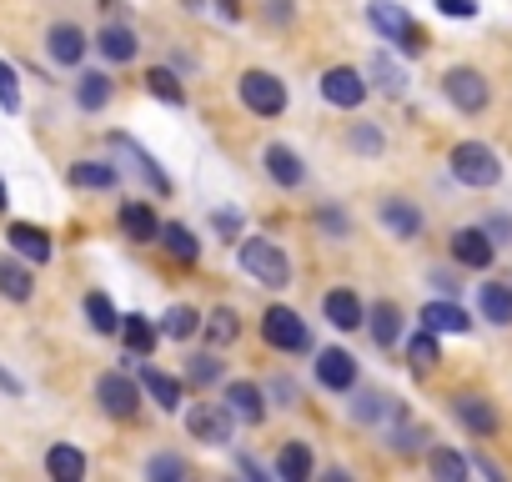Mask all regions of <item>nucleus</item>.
I'll return each instance as SVG.
<instances>
[{
    "mask_svg": "<svg viewBox=\"0 0 512 482\" xmlns=\"http://www.w3.org/2000/svg\"><path fill=\"white\" fill-rule=\"evenodd\" d=\"M241 267L262 282V287H287V282H292L287 252L277 247V241H267V236H246V241H241Z\"/></svg>",
    "mask_w": 512,
    "mask_h": 482,
    "instance_id": "1",
    "label": "nucleus"
},
{
    "mask_svg": "<svg viewBox=\"0 0 512 482\" xmlns=\"http://www.w3.org/2000/svg\"><path fill=\"white\" fill-rule=\"evenodd\" d=\"M452 176L462 181V186H497V176H502V161H497V151L492 146H482V141H462V146H452Z\"/></svg>",
    "mask_w": 512,
    "mask_h": 482,
    "instance_id": "2",
    "label": "nucleus"
},
{
    "mask_svg": "<svg viewBox=\"0 0 512 482\" xmlns=\"http://www.w3.org/2000/svg\"><path fill=\"white\" fill-rule=\"evenodd\" d=\"M442 91H447V101H452L457 111H467V116H477V111L492 101L487 76H482V71H472V66H452V71L442 76Z\"/></svg>",
    "mask_w": 512,
    "mask_h": 482,
    "instance_id": "3",
    "label": "nucleus"
},
{
    "mask_svg": "<svg viewBox=\"0 0 512 482\" xmlns=\"http://www.w3.org/2000/svg\"><path fill=\"white\" fill-rule=\"evenodd\" d=\"M241 101H246V111H256V116H282V111H287V86H282L272 71H246V76H241Z\"/></svg>",
    "mask_w": 512,
    "mask_h": 482,
    "instance_id": "4",
    "label": "nucleus"
},
{
    "mask_svg": "<svg viewBox=\"0 0 512 482\" xmlns=\"http://www.w3.org/2000/svg\"><path fill=\"white\" fill-rule=\"evenodd\" d=\"M262 337H267L277 352H307V347H312L307 322H302L292 307H272V312L262 317Z\"/></svg>",
    "mask_w": 512,
    "mask_h": 482,
    "instance_id": "5",
    "label": "nucleus"
},
{
    "mask_svg": "<svg viewBox=\"0 0 512 482\" xmlns=\"http://www.w3.org/2000/svg\"><path fill=\"white\" fill-rule=\"evenodd\" d=\"M96 402H101L111 417H136L141 387H136L131 377H121V372H101V377H96Z\"/></svg>",
    "mask_w": 512,
    "mask_h": 482,
    "instance_id": "6",
    "label": "nucleus"
},
{
    "mask_svg": "<svg viewBox=\"0 0 512 482\" xmlns=\"http://www.w3.org/2000/svg\"><path fill=\"white\" fill-rule=\"evenodd\" d=\"M186 432H191L196 442H211V447L231 442V407H216V402H196V407L186 412Z\"/></svg>",
    "mask_w": 512,
    "mask_h": 482,
    "instance_id": "7",
    "label": "nucleus"
},
{
    "mask_svg": "<svg viewBox=\"0 0 512 482\" xmlns=\"http://www.w3.org/2000/svg\"><path fill=\"white\" fill-rule=\"evenodd\" d=\"M452 257H457L462 267H472V272H487L492 257H497V241H492V231H482V226H462V231H452Z\"/></svg>",
    "mask_w": 512,
    "mask_h": 482,
    "instance_id": "8",
    "label": "nucleus"
},
{
    "mask_svg": "<svg viewBox=\"0 0 512 482\" xmlns=\"http://www.w3.org/2000/svg\"><path fill=\"white\" fill-rule=\"evenodd\" d=\"M367 16H372V26H377L382 36L402 41L407 51H422V31L412 26V16H407L402 6H392V0H372V6H367Z\"/></svg>",
    "mask_w": 512,
    "mask_h": 482,
    "instance_id": "9",
    "label": "nucleus"
},
{
    "mask_svg": "<svg viewBox=\"0 0 512 482\" xmlns=\"http://www.w3.org/2000/svg\"><path fill=\"white\" fill-rule=\"evenodd\" d=\"M322 96H327L332 106H342V111H357V106L367 101V81H362V71H352V66H332V71L322 76Z\"/></svg>",
    "mask_w": 512,
    "mask_h": 482,
    "instance_id": "10",
    "label": "nucleus"
},
{
    "mask_svg": "<svg viewBox=\"0 0 512 482\" xmlns=\"http://www.w3.org/2000/svg\"><path fill=\"white\" fill-rule=\"evenodd\" d=\"M317 382L332 387V392H347L357 382V357L342 352V347H322L317 352Z\"/></svg>",
    "mask_w": 512,
    "mask_h": 482,
    "instance_id": "11",
    "label": "nucleus"
},
{
    "mask_svg": "<svg viewBox=\"0 0 512 482\" xmlns=\"http://www.w3.org/2000/svg\"><path fill=\"white\" fill-rule=\"evenodd\" d=\"M322 312H327V322H332L337 332H357V327L367 322V307H362L357 292H347V287H332L327 302H322Z\"/></svg>",
    "mask_w": 512,
    "mask_h": 482,
    "instance_id": "12",
    "label": "nucleus"
},
{
    "mask_svg": "<svg viewBox=\"0 0 512 482\" xmlns=\"http://www.w3.org/2000/svg\"><path fill=\"white\" fill-rule=\"evenodd\" d=\"M6 241H11V252L16 257H26V262H51V236L41 231V226H31V221H11V231H6Z\"/></svg>",
    "mask_w": 512,
    "mask_h": 482,
    "instance_id": "13",
    "label": "nucleus"
},
{
    "mask_svg": "<svg viewBox=\"0 0 512 482\" xmlns=\"http://www.w3.org/2000/svg\"><path fill=\"white\" fill-rule=\"evenodd\" d=\"M452 412H457V422H462L467 432H477V437H492V432H497V412L487 407V397L462 392V397H452Z\"/></svg>",
    "mask_w": 512,
    "mask_h": 482,
    "instance_id": "14",
    "label": "nucleus"
},
{
    "mask_svg": "<svg viewBox=\"0 0 512 482\" xmlns=\"http://www.w3.org/2000/svg\"><path fill=\"white\" fill-rule=\"evenodd\" d=\"M46 51H51L56 66H81V56H86V36H81L76 26H51Z\"/></svg>",
    "mask_w": 512,
    "mask_h": 482,
    "instance_id": "15",
    "label": "nucleus"
},
{
    "mask_svg": "<svg viewBox=\"0 0 512 482\" xmlns=\"http://www.w3.org/2000/svg\"><path fill=\"white\" fill-rule=\"evenodd\" d=\"M46 472H51L56 482H81V477H86V452L71 447V442H56V447L46 452Z\"/></svg>",
    "mask_w": 512,
    "mask_h": 482,
    "instance_id": "16",
    "label": "nucleus"
},
{
    "mask_svg": "<svg viewBox=\"0 0 512 482\" xmlns=\"http://www.w3.org/2000/svg\"><path fill=\"white\" fill-rule=\"evenodd\" d=\"M226 407H231V417H241V422H262V417H267L262 387H251V382H231V387H226Z\"/></svg>",
    "mask_w": 512,
    "mask_h": 482,
    "instance_id": "17",
    "label": "nucleus"
},
{
    "mask_svg": "<svg viewBox=\"0 0 512 482\" xmlns=\"http://www.w3.org/2000/svg\"><path fill=\"white\" fill-rule=\"evenodd\" d=\"M267 176L277 181V186H302V176H307V166L297 161V151L292 146H267Z\"/></svg>",
    "mask_w": 512,
    "mask_h": 482,
    "instance_id": "18",
    "label": "nucleus"
},
{
    "mask_svg": "<svg viewBox=\"0 0 512 482\" xmlns=\"http://www.w3.org/2000/svg\"><path fill=\"white\" fill-rule=\"evenodd\" d=\"M121 231H126L131 241H156V236H161V221H156V211H151L146 201H126V206H121Z\"/></svg>",
    "mask_w": 512,
    "mask_h": 482,
    "instance_id": "19",
    "label": "nucleus"
},
{
    "mask_svg": "<svg viewBox=\"0 0 512 482\" xmlns=\"http://www.w3.org/2000/svg\"><path fill=\"white\" fill-rule=\"evenodd\" d=\"M31 292H36L31 267H21L16 257H0V297H11V302H31Z\"/></svg>",
    "mask_w": 512,
    "mask_h": 482,
    "instance_id": "20",
    "label": "nucleus"
},
{
    "mask_svg": "<svg viewBox=\"0 0 512 482\" xmlns=\"http://www.w3.org/2000/svg\"><path fill=\"white\" fill-rule=\"evenodd\" d=\"M96 46H101V56H106V61H116V66H121V61H131V56L141 51L136 31H131V26H116V21L96 36Z\"/></svg>",
    "mask_w": 512,
    "mask_h": 482,
    "instance_id": "21",
    "label": "nucleus"
},
{
    "mask_svg": "<svg viewBox=\"0 0 512 482\" xmlns=\"http://www.w3.org/2000/svg\"><path fill=\"white\" fill-rule=\"evenodd\" d=\"M422 327L442 337V332H467L472 322H467V312H462L457 302H427V307H422Z\"/></svg>",
    "mask_w": 512,
    "mask_h": 482,
    "instance_id": "22",
    "label": "nucleus"
},
{
    "mask_svg": "<svg viewBox=\"0 0 512 482\" xmlns=\"http://www.w3.org/2000/svg\"><path fill=\"white\" fill-rule=\"evenodd\" d=\"M367 317H372V322H367V327H372V342H377V347H397V337H402V307H397V302H377Z\"/></svg>",
    "mask_w": 512,
    "mask_h": 482,
    "instance_id": "23",
    "label": "nucleus"
},
{
    "mask_svg": "<svg viewBox=\"0 0 512 482\" xmlns=\"http://www.w3.org/2000/svg\"><path fill=\"white\" fill-rule=\"evenodd\" d=\"M382 226H387V231H397V236L407 241V236H417V231H422V211H417L412 201H397V196H392V201H382Z\"/></svg>",
    "mask_w": 512,
    "mask_h": 482,
    "instance_id": "24",
    "label": "nucleus"
},
{
    "mask_svg": "<svg viewBox=\"0 0 512 482\" xmlns=\"http://www.w3.org/2000/svg\"><path fill=\"white\" fill-rule=\"evenodd\" d=\"M141 387H146V397H156L161 412H176V407H181V382H176V377H166V372H156V367H141Z\"/></svg>",
    "mask_w": 512,
    "mask_h": 482,
    "instance_id": "25",
    "label": "nucleus"
},
{
    "mask_svg": "<svg viewBox=\"0 0 512 482\" xmlns=\"http://www.w3.org/2000/svg\"><path fill=\"white\" fill-rule=\"evenodd\" d=\"M477 307H482V317H487V322H497V327H512V287H502V282H487V287L477 292Z\"/></svg>",
    "mask_w": 512,
    "mask_h": 482,
    "instance_id": "26",
    "label": "nucleus"
},
{
    "mask_svg": "<svg viewBox=\"0 0 512 482\" xmlns=\"http://www.w3.org/2000/svg\"><path fill=\"white\" fill-rule=\"evenodd\" d=\"M111 146H116V151H126V156L136 161V171L146 176V186H156L161 196L171 191V181H166V171H161V166H156V161H151V156H146V151H141V146H136L131 136H111Z\"/></svg>",
    "mask_w": 512,
    "mask_h": 482,
    "instance_id": "27",
    "label": "nucleus"
},
{
    "mask_svg": "<svg viewBox=\"0 0 512 482\" xmlns=\"http://www.w3.org/2000/svg\"><path fill=\"white\" fill-rule=\"evenodd\" d=\"M161 247H166L176 262H186V267L201 257V241H196V236H191L181 221H166V226H161Z\"/></svg>",
    "mask_w": 512,
    "mask_h": 482,
    "instance_id": "28",
    "label": "nucleus"
},
{
    "mask_svg": "<svg viewBox=\"0 0 512 482\" xmlns=\"http://www.w3.org/2000/svg\"><path fill=\"white\" fill-rule=\"evenodd\" d=\"M277 477H282V482H307V477H312V452H307V442H287V447H282Z\"/></svg>",
    "mask_w": 512,
    "mask_h": 482,
    "instance_id": "29",
    "label": "nucleus"
},
{
    "mask_svg": "<svg viewBox=\"0 0 512 482\" xmlns=\"http://www.w3.org/2000/svg\"><path fill=\"white\" fill-rule=\"evenodd\" d=\"M121 337H126V352H131V357H146V352L156 347V327H151L141 312L121 317Z\"/></svg>",
    "mask_w": 512,
    "mask_h": 482,
    "instance_id": "30",
    "label": "nucleus"
},
{
    "mask_svg": "<svg viewBox=\"0 0 512 482\" xmlns=\"http://www.w3.org/2000/svg\"><path fill=\"white\" fill-rule=\"evenodd\" d=\"M76 101H81V111H101V106L111 101V76L86 71V76L76 81Z\"/></svg>",
    "mask_w": 512,
    "mask_h": 482,
    "instance_id": "31",
    "label": "nucleus"
},
{
    "mask_svg": "<svg viewBox=\"0 0 512 482\" xmlns=\"http://www.w3.org/2000/svg\"><path fill=\"white\" fill-rule=\"evenodd\" d=\"M71 186L106 191V186H116V166H106V161H76L71 166Z\"/></svg>",
    "mask_w": 512,
    "mask_h": 482,
    "instance_id": "32",
    "label": "nucleus"
},
{
    "mask_svg": "<svg viewBox=\"0 0 512 482\" xmlns=\"http://www.w3.org/2000/svg\"><path fill=\"white\" fill-rule=\"evenodd\" d=\"M201 332H206V342H211V347H231V342H236V332H241V322H236V312H231V307H216V312L206 317V327H201Z\"/></svg>",
    "mask_w": 512,
    "mask_h": 482,
    "instance_id": "33",
    "label": "nucleus"
},
{
    "mask_svg": "<svg viewBox=\"0 0 512 482\" xmlns=\"http://www.w3.org/2000/svg\"><path fill=\"white\" fill-rule=\"evenodd\" d=\"M352 417H357V422H377V417L402 422V402H392V397H382V392H367V397L352 407Z\"/></svg>",
    "mask_w": 512,
    "mask_h": 482,
    "instance_id": "34",
    "label": "nucleus"
},
{
    "mask_svg": "<svg viewBox=\"0 0 512 482\" xmlns=\"http://www.w3.org/2000/svg\"><path fill=\"white\" fill-rule=\"evenodd\" d=\"M86 317H91V327H96L101 337H111V332L121 327V317H116V307H111L106 292H91V297H86Z\"/></svg>",
    "mask_w": 512,
    "mask_h": 482,
    "instance_id": "35",
    "label": "nucleus"
},
{
    "mask_svg": "<svg viewBox=\"0 0 512 482\" xmlns=\"http://www.w3.org/2000/svg\"><path fill=\"white\" fill-rule=\"evenodd\" d=\"M201 327H206V322H201V317H196L191 307H171V312L161 317V332H166V337H176V342H186V337H196Z\"/></svg>",
    "mask_w": 512,
    "mask_h": 482,
    "instance_id": "36",
    "label": "nucleus"
},
{
    "mask_svg": "<svg viewBox=\"0 0 512 482\" xmlns=\"http://www.w3.org/2000/svg\"><path fill=\"white\" fill-rule=\"evenodd\" d=\"M146 91L156 101H166V106H186V91H181V81L171 71H146Z\"/></svg>",
    "mask_w": 512,
    "mask_h": 482,
    "instance_id": "37",
    "label": "nucleus"
},
{
    "mask_svg": "<svg viewBox=\"0 0 512 482\" xmlns=\"http://www.w3.org/2000/svg\"><path fill=\"white\" fill-rule=\"evenodd\" d=\"M407 357H412V372H432V367L442 362V352H437V332L412 337V342H407Z\"/></svg>",
    "mask_w": 512,
    "mask_h": 482,
    "instance_id": "38",
    "label": "nucleus"
},
{
    "mask_svg": "<svg viewBox=\"0 0 512 482\" xmlns=\"http://www.w3.org/2000/svg\"><path fill=\"white\" fill-rule=\"evenodd\" d=\"M0 111H21V81H16V66L0 61Z\"/></svg>",
    "mask_w": 512,
    "mask_h": 482,
    "instance_id": "39",
    "label": "nucleus"
},
{
    "mask_svg": "<svg viewBox=\"0 0 512 482\" xmlns=\"http://www.w3.org/2000/svg\"><path fill=\"white\" fill-rule=\"evenodd\" d=\"M372 76L382 81V91H387V96H402V91H407V71H397L387 56H377V61H372Z\"/></svg>",
    "mask_w": 512,
    "mask_h": 482,
    "instance_id": "40",
    "label": "nucleus"
},
{
    "mask_svg": "<svg viewBox=\"0 0 512 482\" xmlns=\"http://www.w3.org/2000/svg\"><path fill=\"white\" fill-rule=\"evenodd\" d=\"M186 377H191V387H211V382L221 377V362H216L211 352H201V357L186 362Z\"/></svg>",
    "mask_w": 512,
    "mask_h": 482,
    "instance_id": "41",
    "label": "nucleus"
},
{
    "mask_svg": "<svg viewBox=\"0 0 512 482\" xmlns=\"http://www.w3.org/2000/svg\"><path fill=\"white\" fill-rule=\"evenodd\" d=\"M432 472H437L442 482H462V477H467V462H462L457 452H432Z\"/></svg>",
    "mask_w": 512,
    "mask_h": 482,
    "instance_id": "42",
    "label": "nucleus"
},
{
    "mask_svg": "<svg viewBox=\"0 0 512 482\" xmlns=\"http://www.w3.org/2000/svg\"><path fill=\"white\" fill-rule=\"evenodd\" d=\"M427 442V432L422 427H392V447H402V452H417Z\"/></svg>",
    "mask_w": 512,
    "mask_h": 482,
    "instance_id": "43",
    "label": "nucleus"
},
{
    "mask_svg": "<svg viewBox=\"0 0 512 482\" xmlns=\"http://www.w3.org/2000/svg\"><path fill=\"white\" fill-rule=\"evenodd\" d=\"M146 472H151V477H186V462H181V457H151Z\"/></svg>",
    "mask_w": 512,
    "mask_h": 482,
    "instance_id": "44",
    "label": "nucleus"
},
{
    "mask_svg": "<svg viewBox=\"0 0 512 482\" xmlns=\"http://www.w3.org/2000/svg\"><path fill=\"white\" fill-rule=\"evenodd\" d=\"M437 11L452 16V21H472L477 16V0H437Z\"/></svg>",
    "mask_w": 512,
    "mask_h": 482,
    "instance_id": "45",
    "label": "nucleus"
},
{
    "mask_svg": "<svg viewBox=\"0 0 512 482\" xmlns=\"http://www.w3.org/2000/svg\"><path fill=\"white\" fill-rule=\"evenodd\" d=\"M352 146H357L362 156H377V151H382V136H377L372 126H357V131H352Z\"/></svg>",
    "mask_w": 512,
    "mask_h": 482,
    "instance_id": "46",
    "label": "nucleus"
},
{
    "mask_svg": "<svg viewBox=\"0 0 512 482\" xmlns=\"http://www.w3.org/2000/svg\"><path fill=\"white\" fill-rule=\"evenodd\" d=\"M267 21H292V0H267Z\"/></svg>",
    "mask_w": 512,
    "mask_h": 482,
    "instance_id": "47",
    "label": "nucleus"
},
{
    "mask_svg": "<svg viewBox=\"0 0 512 482\" xmlns=\"http://www.w3.org/2000/svg\"><path fill=\"white\" fill-rule=\"evenodd\" d=\"M0 392H11V397H21L26 387H21V377H16V372H6V367H0Z\"/></svg>",
    "mask_w": 512,
    "mask_h": 482,
    "instance_id": "48",
    "label": "nucleus"
},
{
    "mask_svg": "<svg viewBox=\"0 0 512 482\" xmlns=\"http://www.w3.org/2000/svg\"><path fill=\"white\" fill-rule=\"evenodd\" d=\"M216 226H221L226 236H236V231H241V216H231V211H216Z\"/></svg>",
    "mask_w": 512,
    "mask_h": 482,
    "instance_id": "49",
    "label": "nucleus"
},
{
    "mask_svg": "<svg viewBox=\"0 0 512 482\" xmlns=\"http://www.w3.org/2000/svg\"><path fill=\"white\" fill-rule=\"evenodd\" d=\"M322 226L342 236V231H347V216H342V211H322Z\"/></svg>",
    "mask_w": 512,
    "mask_h": 482,
    "instance_id": "50",
    "label": "nucleus"
},
{
    "mask_svg": "<svg viewBox=\"0 0 512 482\" xmlns=\"http://www.w3.org/2000/svg\"><path fill=\"white\" fill-rule=\"evenodd\" d=\"M492 236H502V241H512V216H492V226H487Z\"/></svg>",
    "mask_w": 512,
    "mask_h": 482,
    "instance_id": "51",
    "label": "nucleus"
},
{
    "mask_svg": "<svg viewBox=\"0 0 512 482\" xmlns=\"http://www.w3.org/2000/svg\"><path fill=\"white\" fill-rule=\"evenodd\" d=\"M432 282H437V287H442V292H447V297H452V292H457V277H452V272H432Z\"/></svg>",
    "mask_w": 512,
    "mask_h": 482,
    "instance_id": "52",
    "label": "nucleus"
},
{
    "mask_svg": "<svg viewBox=\"0 0 512 482\" xmlns=\"http://www.w3.org/2000/svg\"><path fill=\"white\" fill-rule=\"evenodd\" d=\"M221 16H226V21H236V16H241V6H236V0H221Z\"/></svg>",
    "mask_w": 512,
    "mask_h": 482,
    "instance_id": "53",
    "label": "nucleus"
},
{
    "mask_svg": "<svg viewBox=\"0 0 512 482\" xmlns=\"http://www.w3.org/2000/svg\"><path fill=\"white\" fill-rule=\"evenodd\" d=\"M0 211H6V186H0Z\"/></svg>",
    "mask_w": 512,
    "mask_h": 482,
    "instance_id": "54",
    "label": "nucleus"
}]
</instances>
